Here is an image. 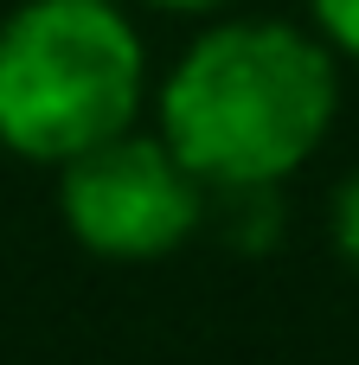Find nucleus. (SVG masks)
Segmentation results:
<instances>
[{
	"label": "nucleus",
	"instance_id": "nucleus-1",
	"mask_svg": "<svg viewBox=\"0 0 359 365\" xmlns=\"http://www.w3.org/2000/svg\"><path fill=\"white\" fill-rule=\"evenodd\" d=\"M328 122L334 64L289 26H218L161 90V141L199 186H276Z\"/></svg>",
	"mask_w": 359,
	"mask_h": 365
},
{
	"label": "nucleus",
	"instance_id": "nucleus-2",
	"mask_svg": "<svg viewBox=\"0 0 359 365\" xmlns=\"http://www.w3.org/2000/svg\"><path fill=\"white\" fill-rule=\"evenodd\" d=\"M141 103V45L109 0H32L0 26V141L32 160H71L128 128Z\"/></svg>",
	"mask_w": 359,
	"mask_h": 365
},
{
	"label": "nucleus",
	"instance_id": "nucleus-3",
	"mask_svg": "<svg viewBox=\"0 0 359 365\" xmlns=\"http://www.w3.org/2000/svg\"><path fill=\"white\" fill-rule=\"evenodd\" d=\"M64 218L96 257H161L199 225V180L167 141L109 135L64 160Z\"/></svg>",
	"mask_w": 359,
	"mask_h": 365
},
{
	"label": "nucleus",
	"instance_id": "nucleus-4",
	"mask_svg": "<svg viewBox=\"0 0 359 365\" xmlns=\"http://www.w3.org/2000/svg\"><path fill=\"white\" fill-rule=\"evenodd\" d=\"M334 244H340V257L359 269V173L340 186V199H334Z\"/></svg>",
	"mask_w": 359,
	"mask_h": 365
},
{
	"label": "nucleus",
	"instance_id": "nucleus-5",
	"mask_svg": "<svg viewBox=\"0 0 359 365\" xmlns=\"http://www.w3.org/2000/svg\"><path fill=\"white\" fill-rule=\"evenodd\" d=\"M315 19L328 26L334 45H347V51L359 58V0H315Z\"/></svg>",
	"mask_w": 359,
	"mask_h": 365
},
{
	"label": "nucleus",
	"instance_id": "nucleus-6",
	"mask_svg": "<svg viewBox=\"0 0 359 365\" xmlns=\"http://www.w3.org/2000/svg\"><path fill=\"white\" fill-rule=\"evenodd\" d=\"M154 6H186L193 13V6H225V0H154Z\"/></svg>",
	"mask_w": 359,
	"mask_h": 365
}]
</instances>
